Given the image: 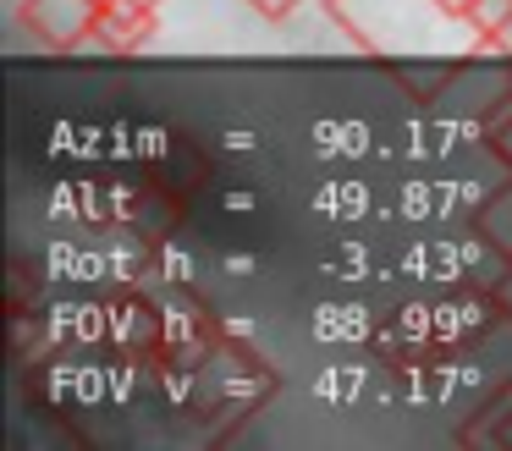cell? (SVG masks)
Returning <instances> with one entry per match:
<instances>
[{
  "mask_svg": "<svg viewBox=\"0 0 512 451\" xmlns=\"http://www.w3.org/2000/svg\"><path fill=\"white\" fill-rule=\"evenodd\" d=\"M23 22L34 39H45L50 50H72L94 33L100 22V0H28L23 6Z\"/></svg>",
  "mask_w": 512,
  "mask_h": 451,
  "instance_id": "cell-1",
  "label": "cell"
},
{
  "mask_svg": "<svg viewBox=\"0 0 512 451\" xmlns=\"http://www.w3.org/2000/svg\"><path fill=\"white\" fill-rule=\"evenodd\" d=\"M105 44L127 50V44H144L155 33V17H149V0H100V22H94Z\"/></svg>",
  "mask_w": 512,
  "mask_h": 451,
  "instance_id": "cell-2",
  "label": "cell"
},
{
  "mask_svg": "<svg viewBox=\"0 0 512 451\" xmlns=\"http://www.w3.org/2000/svg\"><path fill=\"white\" fill-rule=\"evenodd\" d=\"M463 17L474 22L485 39L501 44V39L512 33V0H463Z\"/></svg>",
  "mask_w": 512,
  "mask_h": 451,
  "instance_id": "cell-3",
  "label": "cell"
},
{
  "mask_svg": "<svg viewBox=\"0 0 512 451\" xmlns=\"http://www.w3.org/2000/svg\"><path fill=\"white\" fill-rule=\"evenodd\" d=\"M248 11H254V17H265V22H287L292 11L303 6V0H243Z\"/></svg>",
  "mask_w": 512,
  "mask_h": 451,
  "instance_id": "cell-4",
  "label": "cell"
}]
</instances>
